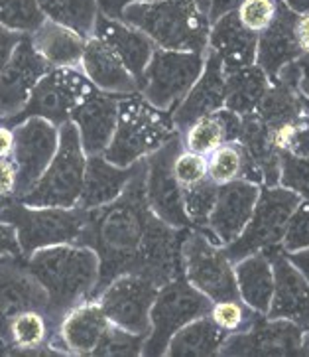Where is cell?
I'll return each mask as SVG.
<instances>
[{"mask_svg": "<svg viewBox=\"0 0 309 357\" xmlns=\"http://www.w3.org/2000/svg\"><path fill=\"white\" fill-rule=\"evenodd\" d=\"M280 185L309 202V156L282 152L280 158Z\"/></svg>", "mask_w": 309, "mask_h": 357, "instance_id": "cell-42", "label": "cell"}, {"mask_svg": "<svg viewBox=\"0 0 309 357\" xmlns=\"http://www.w3.org/2000/svg\"><path fill=\"white\" fill-rule=\"evenodd\" d=\"M22 38V34H16V32H10V30L0 26V71L6 66V61L10 59L14 47L18 46V42Z\"/></svg>", "mask_w": 309, "mask_h": 357, "instance_id": "cell-48", "label": "cell"}, {"mask_svg": "<svg viewBox=\"0 0 309 357\" xmlns=\"http://www.w3.org/2000/svg\"><path fill=\"white\" fill-rule=\"evenodd\" d=\"M152 209L146 197V158L138 162L136 172L115 202L87 209L79 245L91 247L99 257V282L95 298L113 278L134 273L138 253L144 243Z\"/></svg>", "mask_w": 309, "mask_h": 357, "instance_id": "cell-1", "label": "cell"}, {"mask_svg": "<svg viewBox=\"0 0 309 357\" xmlns=\"http://www.w3.org/2000/svg\"><path fill=\"white\" fill-rule=\"evenodd\" d=\"M93 91L95 85L85 77L81 68H52L35 85L26 107L6 125L14 127L24 119L40 116L61 127L71 121V113Z\"/></svg>", "mask_w": 309, "mask_h": 357, "instance_id": "cell-11", "label": "cell"}, {"mask_svg": "<svg viewBox=\"0 0 309 357\" xmlns=\"http://www.w3.org/2000/svg\"><path fill=\"white\" fill-rule=\"evenodd\" d=\"M109 324L99 300H85L61 316L49 349L63 356H93Z\"/></svg>", "mask_w": 309, "mask_h": 357, "instance_id": "cell-19", "label": "cell"}, {"mask_svg": "<svg viewBox=\"0 0 309 357\" xmlns=\"http://www.w3.org/2000/svg\"><path fill=\"white\" fill-rule=\"evenodd\" d=\"M118 97L95 91L71 113V123L79 132L81 146L87 156L103 154L115 135Z\"/></svg>", "mask_w": 309, "mask_h": 357, "instance_id": "cell-23", "label": "cell"}, {"mask_svg": "<svg viewBox=\"0 0 309 357\" xmlns=\"http://www.w3.org/2000/svg\"><path fill=\"white\" fill-rule=\"evenodd\" d=\"M122 20L148 36L161 50L205 54L211 20L199 0H152L132 2Z\"/></svg>", "mask_w": 309, "mask_h": 357, "instance_id": "cell-3", "label": "cell"}, {"mask_svg": "<svg viewBox=\"0 0 309 357\" xmlns=\"http://www.w3.org/2000/svg\"><path fill=\"white\" fill-rule=\"evenodd\" d=\"M187 229L172 227L160 218L152 215L132 275L148 278L158 288L184 275L182 243Z\"/></svg>", "mask_w": 309, "mask_h": 357, "instance_id": "cell-16", "label": "cell"}, {"mask_svg": "<svg viewBox=\"0 0 309 357\" xmlns=\"http://www.w3.org/2000/svg\"><path fill=\"white\" fill-rule=\"evenodd\" d=\"M225 97H227V71L221 66L217 56L207 50L205 63L199 79L195 81L189 93L172 111L173 125L180 132H184L197 119L213 115L225 109Z\"/></svg>", "mask_w": 309, "mask_h": 357, "instance_id": "cell-22", "label": "cell"}, {"mask_svg": "<svg viewBox=\"0 0 309 357\" xmlns=\"http://www.w3.org/2000/svg\"><path fill=\"white\" fill-rule=\"evenodd\" d=\"M49 70L30 38L24 36L0 71V123L6 125L22 111L35 85Z\"/></svg>", "mask_w": 309, "mask_h": 357, "instance_id": "cell-15", "label": "cell"}, {"mask_svg": "<svg viewBox=\"0 0 309 357\" xmlns=\"http://www.w3.org/2000/svg\"><path fill=\"white\" fill-rule=\"evenodd\" d=\"M99 2V12H103L111 18H118L122 20V10L132 2H152V0H97ZM201 6L207 8V0H199Z\"/></svg>", "mask_w": 309, "mask_h": 357, "instance_id": "cell-49", "label": "cell"}, {"mask_svg": "<svg viewBox=\"0 0 309 357\" xmlns=\"http://www.w3.org/2000/svg\"><path fill=\"white\" fill-rule=\"evenodd\" d=\"M211 300L191 287L184 275L158 288L150 310V332L144 340L142 356H166L172 335L211 310Z\"/></svg>", "mask_w": 309, "mask_h": 357, "instance_id": "cell-7", "label": "cell"}, {"mask_svg": "<svg viewBox=\"0 0 309 357\" xmlns=\"http://www.w3.org/2000/svg\"><path fill=\"white\" fill-rule=\"evenodd\" d=\"M87 218V209L75 208H34L18 199H10L0 209V221L10 223L16 229L22 257H30L34 251L77 243Z\"/></svg>", "mask_w": 309, "mask_h": 357, "instance_id": "cell-6", "label": "cell"}, {"mask_svg": "<svg viewBox=\"0 0 309 357\" xmlns=\"http://www.w3.org/2000/svg\"><path fill=\"white\" fill-rule=\"evenodd\" d=\"M241 4V0H207V14H209V20H217L223 14L227 12L237 10V6Z\"/></svg>", "mask_w": 309, "mask_h": 357, "instance_id": "cell-51", "label": "cell"}, {"mask_svg": "<svg viewBox=\"0 0 309 357\" xmlns=\"http://www.w3.org/2000/svg\"><path fill=\"white\" fill-rule=\"evenodd\" d=\"M258 36L246 30L237 12H227L221 18L211 22L207 50L215 54L225 71H237L256 63Z\"/></svg>", "mask_w": 309, "mask_h": 357, "instance_id": "cell-25", "label": "cell"}, {"mask_svg": "<svg viewBox=\"0 0 309 357\" xmlns=\"http://www.w3.org/2000/svg\"><path fill=\"white\" fill-rule=\"evenodd\" d=\"M182 135L172 113L148 103L140 93L118 97L116 128L103 156L116 166H132L160 150L168 140Z\"/></svg>", "mask_w": 309, "mask_h": 357, "instance_id": "cell-4", "label": "cell"}, {"mask_svg": "<svg viewBox=\"0 0 309 357\" xmlns=\"http://www.w3.org/2000/svg\"><path fill=\"white\" fill-rule=\"evenodd\" d=\"M158 287L148 278L126 273L113 278L99 292V304L109 322L132 334L148 335L150 310Z\"/></svg>", "mask_w": 309, "mask_h": 357, "instance_id": "cell-12", "label": "cell"}, {"mask_svg": "<svg viewBox=\"0 0 309 357\" xmlns=\"http://www.w3.org/2000/svg\"><path fill=\"white\" fill-rule=\"evenodd\" d=\"M12 257H22L18 237H16V229L12 227L10 223L0 221V261L2 259H12Z\"/></svg>", "mask_w": 309, "mask_h": 357, "instance_id": "cell-46", "label": "cell"}, {"mask_svg": "<svg viewBox=\"0 0 309 357\" xmlns=\"http://www.w3.org/2000/svg\"><path fill=\"white\" fill-rule=\"evenodd\" d=\"M14 149V130L0 123V158H10Z\"/></svg>", "mask_w": 309, "mask_h": 357, "instance_id": "cell-53", "label": "cell"}, {"mask_svg": "<svg viewBox=\"0 0 309 357\" xmlns=\"http://www.w3.org/2000/svg\"><path fill=\"white\" fill-rule=\"evenodd\" d=\"M301 197L284 185H262L251 219L241 235L225 247V253L232 263L252 253L280 247L284 239L290 215Z\"/></svg>", "mask_w": 309, "mask_h": 357, "instance_id": "cell-8", "label": "cell"}, {"mask_svg": "<svg viewBox=\"0 0 309 357\" xmlns=\"http://www.w3.org/2000/svg\"><path fill=\"white\" fill-rule=\"evenodd\" d=\"M28 38L49 68H79L87 38L75 30L46 18Z\"/></svg>", "mask_w": 309, "mask_h": 357, "instance_id": "cell-29", "label": "cell"}, {"mask_svg": "<svg viewBox=\"0 0 309 357\" xmlns=\"http://www.w3.org/2000/svg\"><path fill=\"white\" fill-rule=\"evenodd\" d=\"M299 356H309V328L301 334V344H299Z\"/></svg>", "mask_w": 309, "mask_h": 357, "instance_id": "cell-56", "label": "cell"}, {"mask_svg": "<svg viewBox=\"0 0 309 357\" xmlns=\"http://www.w3.org/2000/svg\"><path fill=\"white\" fill-rule=\"evenodd\" d=\"M296 66H298V89L306 99H309V54H303L296 61Z\"/></svg>", "mask_w": 309, "mask_h": 357, "instance_id": "cell-52", "label": "cell"}, {"mask_svg": "<svg viewBox=\"0 0 309 357\" xmlns=\"http://www.w3.org/2000/svg\"><path fill=\"white\" fill-rule=\"evenodd\" d=\"M18 192V170L12 158H0V197L14 199Z\"/></svg>", "mask_w": 309, "mask_h": 357, "instance_id": "cell-45", "label": "cell"}, {"mask_svg": "<svg viewBox=\"0 0 309 357\" xmlns=\"http://www.w3.org/2000/svg\"><path fill=\"white\" fill-rule=\"evenodd\" d=\"M182 268L187 282L203 292L211 302L241 298L235 277V263L225 247L209 239L201 229L189 227L182 243Z\"/></svg>", "mask_w": 309, "mask_h": 357, "instance_id": "cell-9", "label": "cell"}, {"mask_svg": "<svg viewBox=\"0 0 309 357\" xmlns=\"http://www.w3.org/2000/svg\"><path fill=\"white\" fill-rule=\"evenodd\" d=\"M56 324L46 310L30 308L16 314L6 328V344L10 354H54L49 349Z\"/></svg>", "mask_w": 309, "mask_h": 357, "instance_id": "cell-32", "label": "cell"}, {"mask_svg": "<svg viewBox=\"0 0 309 357\" xmlns=\"http://www.w3.org/2000/svg\"><path fill=\"white\" fill-rule=\"evenodd\" d=\"M172 170L177 184L182 188L199 184L207 180V156L182 149L173 158Z\"/></svg>", "mask_w": 309, "mask_h": 357, "instance_id": "cell-44", "label": "cell"}, {"mask_svg": "<svg viewBox=\"0 0 309 357\" xmlns=\"http://www.w3.org/2000/svg\"><path fill=\"white\" fill-rule=\"evenodd\" d=\"M280 8V0H241L237 6L239 22L251 30L252 34H262L264 30L276 20Z\"/></svg>", "mask_w": 309, "mask_h": 357, "instance_id": "cell-41", "label": "cell"}, {"mask_svg": "<svg viewBox=\"0 0 309 357\" xmlns=\"http://www.w3.org/2000/svg\"><path fill=\"white\" fill-rule=\"evenodd\" d=\"M14 130V149L12 160L18 170V192L14 199L28 194L35 182L46 172L52 158L56 156L59 144V127L40 116L24 119Z\"/></svg>", "mask_w": 309, "mask_h": 357, "instance_id": "cell-13", "label": "cell"}, {"mask_svg": "<svg viewBox=\"0 0 309 357\" xmlns=\"http://www.w3.org/2000/svg\"><path fill=\"white\" fill-rule=\"evenodd\" d=\"M93 36L97 40H101L104 46L111 47L128 68V71L134 75V79L140 83L144 70L148 68L150 59H152V54L156 50L148 36L140 32L132 24L118 20V18H111L103 12H99V16H97Z\"/></svg>", "mask_w": 309, "mask_h": 357, "instance_id": "cell-24", "label": "cell"}, {"mask_svg": "<svg viewBox=\"0 0 309 357\" xmlns=\"http://www.w3.org/2000/svg\"><path fill=\"white\" fill-rule=\"evenodd\" d=\"M303 113L309 115V99H306V97H303Z\"/></svg>", "mask_w": 309, "mask_h": 357, "instance_id": "cell-57", "label": "cell"}, {"mask_svg": "<svg viewBox=\"0 0 309 357\" xmlns=\"http://www.w3.org/2000/svg\"><path fill=\"white\" fill-rule=\"evenodd\" d=\"M8 202H10V199H2V197H0V209L4 208V206H6Z\"/></svg>", "mask_w": 309, "mask_h": 357, "instance_id": "cell-58", "label": "cell"}, {"mask_svg": "<svg viewBox=\"0 0 309 357\" xmlns=\"http://www.w3.org/2000/svg\"><path fill=\"white\" fill-rule=\"evenodd\" d=\"M294 38L301 54H309V14H298L294 20Z\"/></svg>", "mask_w": 309, "mask_h": 357, "instance_id": "cell-50", "label": "cell"}, {"mask_svg": "<svg viewBox=\"0 0 309 357\" xmlns=\"http://www.w3.org/2000/svg\"><path fill=\"white\" fill-rule=\"evenodd\" d=\"M219 185L213 184L209 178L199 184L184 188V208L185 215L189 219L193 229H205L207 219L213 211L215 199H217Z\"/></svg>", "mask_w": 309, "mask_h": 357, "instance_id": "cell-39", "label": "cell"}, {"mask_svg": "<svg viewBox=\"0 0 309 357\" xmlns=\"http://www.w3.org/2000/svg\"><path fill=\"white\" fill-rule=\"evenodd\" d=\"M79 68L85 73V77L91 81L95 89H99V91L116 95V97L140 93L134 75L128 71V68L120 61L115 52L109 46H104L103 42L97 40L95 36L87 38V42H85Z\"/></svg>", "mask_w": 309, "mask_h": 357, "instance_id": "cell-26", "label": "cell"}, {"mask_svg": "<svg viewBox=\"0 0 309 357\" xmlns=\"http://www.w3.org/2000/svg\"><path fill=\"white\" fill-rule=\"evenodd\" d=\"M229 337L215 322L207 316H201L184 326L172 335L166 356L170 357H211L221 356V347Z\"/></svg>", "mask_w": 309, "mask_h": 357, "instance_id": "cell-33", "label": "cell"}, {"mask_svg": "<svg viewBox=\"0 0 309 357\" xmlns=\"http://www.w3.org/2000/svg\"><path fill=\"white\" fill-rule=\"evenodd\" d=\"M136 164L132 166H116L109 162L103 154L87 156L85 164V178L81 190L79 206L81 209H95L115 202L116 197L125 192L126 184L136 172Z\"/></svg>", "mask_w": 309, "mask_h": 357, "instance_id": "cell-28", "label": "cell"}, {"mask_svg": "<svg viewBox=\"0 0 309 357\" xmlns=\"http://www.w3.org/2000/svg\"><path fill=\"white\" fill-rule=\"evenodd\" d=\"M284 253H298L309 249V202L299 199V204L290 215L284 239L280 243Z\"/></svg>", "mask_w": 309, "mask_h": 357, "instance_id": "cell-43", "label": "cell"}, {"mask_svg": "<svg viewBox=\"0 0 309 357\" xmlns=\"http://www.w3.org/2000/svg\"><path fill=\"white\" fill-rule=\"evenodd\" d=\"M296 12H292L280 0V8L276 14V20L262 34H258V47H256V66L268 75V79L274 81L276 75L287 63L299 59L303 54L296 44L294 38V20Z\"/></svg>", "mask_w": 309, "mask_h": 357, "instance_id": "cell-27", "label": "cell"}, {"mask_svg": "<svg viewBox=\"0 0 309 357\" xmlns=\"http://www.w3.org/2000/svg\"><path fill=\"white\" fill-rule=\"evenodd\" d=\"M241 132V116L229 109H221L213 115L201 116L182 132L185 150L209 156L225 142H237Z\"/></svg>", "mask_w": 309, "mask_h": 357, "instance_id": "cell-31", "label": "cell"}, {"mask_svg": "<svg viewBox=\"0 0 309 357\" xmlns=\"http://www.w3.org/2000/svg\"><path fill=\"white\" fill-rule=\"evenodd\" d=\"M40 10L47 20L63 24L83 38H91L99 16L97 0H38Z\"/></svg>", "mask_w": 309, "mask_h": 357, "instance_id": "cell-35", "label": "cell"}, {"mask_svg": "<svg viewBox=\"0 0 309 357\" xmlns=\"http://www.w3.org/2000/svg\"><path fill=\"white\" fill-rule=\"evenodd\" d=\"M272 81L256 63L242 70L227 73V97L225 109H229L239 116L254 113L262 97L268 91Z\"/></svg>", "mask_w": 309, "mask_h": 357, "instance_id": "cell-34", "label": "cell"}, {"mask_svg": "<svg viewBox=\"0 0 309 357\" xmlns=\"http://www.w3.org/2000/svg\"><path fill=\"white\" fill-rule=\"evenodd\" d=\"M235 277L242 302L266 316L274 294V268L270 257L260 251L237 261Z\"/></svg>", "mask_w": 309, "mask_h": 357, "instance_id": "cell-30", "label": "cell"}, {"mask_svg": "<svg viewBox=\"0 0 309 357\" xmlns=\"http://www.w3.org/2000/svg\"><path fill=\"white\" fill-rule=\"evenodd\" d=\"M296 14H309V0H282Z\"/></svg>", "mask_w": 309, "mask_h": 357, "instance_id": "cell-55", "label": "cell"}, {"mask_svg": "<svg viewBox=\"0 0 309 357\" xmlns=\"http://www.w3.org/2000/svg\"><path fill=\"white\" fill-rule=\"evenodd\" d=\"M246 152L239 142H225L207 156V178L217 185L242 180Z\"/></svg>", "mask_w": 309, "mask_h": 357, "instance_id": "cell-36", "label": "cell"}, {"mask_svg": "<svg viewBox=\"0 0 309 357\" xmlns=\"http://www.w3.org/2000/svg\"><path fill=\"white\" fill-rule=\"evenodd\" d=\"M184 149L182 135L168 140L160 150L146 158V197L152 213L177 229L191 227L184 208V188L173 176L175 154Z\"/></svg>", "mask_w": 309, "mask_h": 357, "instance_id": "cell-14", "label": "cell"}, {"mask_svg": "<svg viewBox=\"0 0 309 357\" xmlns=\"http://www.w3.org/2000/svg\"><path fill=\"white\" fill-rule=\"evenodd\" d=\"M44 20L38 0H0V26L10 32L30 36Z\"/></svg>", "mask_w": 309, "mask_h": 357, "instance_id": "cell-37", "label": "cell"}, {"mask_svg": "<svg viewBox=\"0 0 309 357\" xmlns=\"http://www.w3.org/2000/svg\"><path fill=\"white\" fill-rule=\"evenodd\" d=\"M290 154L309 156V115L306 113L296 121V135H294V144H292Z\"/></svg>", "mask_w": 309, "mask_h": 357, "instance_id": "cell-47", "label": "cell"}, {"mask_svg": "<svg viewBox=\"0 0 309 357\" xmlns=\"http://www.w3.org/2000/svg\"><path fill=\"white\" fill-rule=\"evenodd\" d=\"M32 277L47 294V316L58 328L61 316L85 300L95 298L99 257L91 247L63 243L34 251L24 259Z\"/></svg>", "mask_w": 309, "mask_h": 357, "instance_id": "cell-2", "label": "cell"}, {"mask_svg": "<svg viewBox=\"0 0 309 357\" xmlns=\"http://www.w3.org/2000/svg\"><path fill=\"white\" fill-rule=\"evenodd\" d=\"M264 253L270 257L274 268V294L266 318H280L309 328V282L299 268L282 251L272 247Z\"/></svg>", "mask_w": 309, "mask_h": 357, "instance_id": "cell-20", "label": "cell"}, {"mask_svg": "<svg viewBox=\"0 0 309 357\" xmlns=\"http://www.w3.org/2000/svg\"><path fill=\"white\" fill-rule=\"evenodd\" d=\"M203 63L205 54L156 47L138 83L140 95L154 107L172 113L199 79Z\"/></svg>", "mask_w": 309, "mask_h": 357, "instance_id": "cell-10", "label": "cell"}, {"mask_svg": "<svg viewBox=\"0 0 309 357\" xmlns=\"http://www.w3.org/2000/svg\"><path fill=\"white\" fill-rule=\"evenodd\" d=\"M260 316L264 314L252 310L251 306H246L241 298L217 300L211 304V310H209V318L229 335L248 330Z\"/></svg>", "mask_w": 309, "mask_h": 357, "instance_id": "cell-38", "label": "cell"}, {"mask_svg": "<svg viewBox=\"0 0 309 357\" xmlns=\"http://www.w3.org/2000/svg\"><path fill=\"white\" fill-rule=\"evenodd\" d=\"M260 188L262 185L252 184L246 180H235L229 184L219 185L213 211L207 219L205 229L201 231L221 247L230 245L246 227L260 194Z\"/></svg>", "mask_w": 309, "mask_h": 357, "instance_id": "cell-18", "label": "cell"}, {"mask_svg": "<svg viewBox=\"0 0 309 357\" xmlns=\"http://www.w3.org/2000/svg\"><path fill=\"white\" fill-rule=\"evenodd\" d=\"M144 340H146V335L132 334V332H126V330L118 328L115 324H109L103 340H101V344L97 346L93 356H142Z\"/></svg>", "mask_w": 309, "mask_h": 357, "instance_id": "cell-40", "label": "cell"}, {"mask_svg": "<svg viewBox=\"0 0 309 357\" xmlns=\"http://www.w3.org/2000/svg\"><path fill=\"white\" fill-rule=\"evenodd\" d=\"M30 308L47 312L46 290L32 277L24 257L2 259L0 261V340H4L12 318Z\"/></svg>", "mask_w": 309, "mask_h": 357, "instance_id": "cell-21", "label": "cell"}, {"mask_svg": "<svg viewBox=\"0 0 309 357\" xmlns=\"http://www.w3.org/2000/svg\"><path fill=\"white\" fill-rule=\"evenodd\" d=\"M87 154L79 132L69 121L59 127V144L46 172L18 202L34 208H75L79 204Z\"/></svg>", "mask_w": 309, "mask_h": 357, "instance_id": "cell-5", "label": "cell"}, {"mask_svg": "<svg viewBox=\"0 0 309 357\" xmlns=\"http://www.w3.org/2000/svg\"><path fill=\"white\" fill-rule=\"evenodd\" d=\"M301 334L298 324L260 316L248 330L230 334L221 356H299Z\"/></svg>", "mask_w": 309, "mask_h": 357, "instance_id": "cell-17", "label": "cell"}, {"mask_svg": "<svg viewBox=\"0 0 309 357\" xmlns=\"http://www.w3.org/2000/svg\"><path fill=\"white\" fill-rule=\"evenodd\" d=\"M286 255H287V259H290L294 265L298 266L299 273L308 278V282H309V249H306V251H298V253H286Z\"/></svg>", "mask_w": 309, "mask_h": 357, "instance_id": "cell-54", "label": "cell"}]
</instances>
